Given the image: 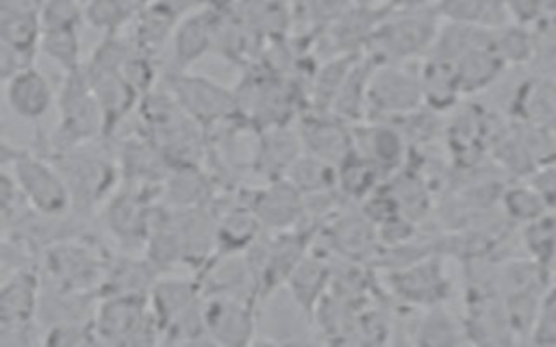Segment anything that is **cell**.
Listing matches in <instances>:
<instances>
[{"instance_id":"cell-1","label":"cell","mask_w":556,"mask_h":347,"mask_svg":"<svg viewBox=\"0 0 556 347\" xmlns=\"http://www.w3.org/2000/svg\"><path fill=\"white\" fill-rule=\"evenodd\" d=\"M59 124L50 139L37 134L39 152H59L91 143L93 139H102V111L85 74V65L74 72H65L59 95Z\"/></svg>"},{"instance_id":"cell-2","label":"cell","mask_w":556,"mask_h":347,"mask_svg":"<svg viewBox=\"0 0 556 347\" xmlns=\"http://www.w3.org/2000/svg\"><path fill=\"white\" fill-rule=\"evenodd\" d=\"M439 30L434 7L393 9L371 35L365 54L378 65H404L421 54L428 56Z\"/></svg>"},{"instance_id":"cell-3","label":"cell","mask_w":556,"mask_h":347,"mask_svg":"<svg viewBox=\"0 0 556 347\" xmlns=\"http://www.w3.org/2000/svg\"><path fill=\"white\" fill-rule=\"evenodd\" d=\"M2 167L9 169L26 197V202L41 215L72 213V195L59 167L43 152L2 141Z\"/></svg>"},{"instance_id":"cell-4","label":"cell","mask_w":556,"mask_h":347,"mask_svg":"<svg viewBox=\"0 0 556 347\" xmlns=\"http://www.w3.org/2000/svg\"><path fill=\"white\" fill-rule=\"evenodd\" d=\"M87 145L89 143L70 150L48 152L70 189L72 213L80 219H87L102 202L109 200L119 174L117 160Z\"/></svg>"},{"instance_id":"cell-5","label":"cell","mask_w":556,"mask_h":347,"mask_svg":"<svg viewBox=\"0 0 556 347\" xmlns=\"http://www.w3.org/2000/svg\"><path fill=\"white\" fill-rule=\"evenodd\" d=\"M109 254L85 241L83 236L63 239L41 249L39 271L43 284L80 291V293H100Z\"/></svg>"},{"instance_id":"cell-6","label":"cell","mask_w":556,"mask_h":347,"mask_svg":"<svg viewBox=\"0 0 556 347\" xmlns=\"http://www.w3.org/2000/svg\"><path fill=\"white\" fill-rule=\"evenodd\" d=\"M163 85L174 93L180 108L206 130V134L211 128L241 130L232 89H226L206 76L187 74V69H167L163 74Z\"/></svg>"},{"instance_id":"cell-7","label":"cell","mask_w":556,"mask_h":347,"mask_svg":"<svg viewBox=\"0 0 556 347\" xmlns=\"http://www.w3.org/2000/svg\"><path fill=\"white\" fill-rule=\"evenodd\" d=\"M98 343L150 345L161 340V325L148 306V297L100 295L93 312Z\"/></svg>"},{"instance_id":"cell-8","label":"cell","mask_w":556,"mask_h":347,"mask_svg":"<svg viewBox=\"0 0 556 347\" xmlns=\"http://www.w3.org/2000/svg\"><path fill=\"white\" fill-rule=\"evenodd\" d=\"M159 195L161 187L135 182H122V189L109 195L102 208V221L122 247L132 252L146 245L159 206Z\"/></svg>"},{"instance_id":"cell-9","label":"cell","mask_w":556,"mask_h":347,"mask_svg":"<svg viewBox=\"0 0 556 347\" xmlns=\"http://www.w3.org/2000/svg\"><path fill=\"white\" fill-rule=\"evenodd\" d=\"M424 106L419 72L413 74L402 65H376L367 89L365 119H397Z\"/></svg>"},{"instance_id":"cell-10","label":"cell","mask_w":556,"mask_h":347,"mask_svg":"<svg viewBox=\"0 0 556 347\" xmlns=\"http://www.w3.org/2000/svg\"><path fill=\"white\" fill-rule=\"evenodd\" d=\"M393 11L387 2H361L345 11L324 30L315 33L317 52L326 50L330 56L339 54H365L371 35L380 22ZM328 56V59H330Z\"/></svg>"},{"instance_id":"cell-11","label":"cell","mask_w":556,"mask_h":347,"mask_svg":"<svg viewBox=\"0 0 556 347\" xmlns=\"http://www.w3.org/2000/svg\"><path fill=\"white\" fill-rule=\"evenodd\" d=\"M319 236L326 239L330 256L367 265H374L380 245L376 223L361 208L337 210L330 215L324 221Z\"/></svg>"},{"instance_id":"cell-12","label":"cell","mask_w":556,"mask_h":347,"mask_svg":"<svg viewBox=\"0 0 556 347\" xmlns=\"http://www.w3.org/2000/svg\"><path fill=\"white\" fill-rule=\"evenodd\" d=\"M387 286L397 301L424 308L439 306L450 293V282L443 273L439 252L406 267L389 269Z\"/></svg>"},{"instance_id":"cell-13","label":"cell","mask_w":556,"mask_h":347,"mask_svg":"<svg viewBox=\"0 0 556 347\" xmlns=\"http://www.w3.org/2000/svg\"><path fill=\"white\" fill-rule=\"evenodd\" d=\"M256 301L250 297H204V325L213 343L248 345L256 332Z\"/></svg>"},{"instance_id":"cell-14","label":"cell","mask_w":556,"mask_h":347,"mask_svg":"<svg viewBox=\"0 0 556 347\" xmlns=\"http://www.w3.org/2000/svg\"><path fill=\"white\" fill-rule=\"evenodd\" d=\"M41 271L28 267L2 278L0 288V332H20L39 327L37 310L41 297Z\"/></svg>"},{"instance_id":"cell-15","label":"cell","mask_w":556,"mask_h":347,"mask_svg":"<svg viewBox=\"0 0 556 347\" xmlns=\"http://www.w3.org/2000/svg\"><path fill=\"white\" fill-rule=\"evenodd\" d=\"M243 197L265 230L282 232L306 221L304 195L287 178L271 180L258 189H250Z\"/></svg>"},{"instance_id":"cell-16","label":"cell","mask_w":556,"mask_h":347,"mask_svg":"<svg viewBox=\"0 0 556 347\" xmlns=\"http://www.w3.org/2000/svg\"><path fill=\"white\" fill-rule=\"evenodd\" d=\"M298 132L304 152L339 165L350 152H354V128L332 113L304 111L298 117Z\"/></svg>"},{"instance_id":"cell-17","label":"cell","mask_w":556,"mask_h":347,"mask_svg":"<svg viewBox=\"0 0 556 347\" xmlns=\"http://www.w3.org/2000/svg\"><path fill=\"white\" fill-rule=\"evenodd\" d=\"M354 147L374 160L387 176L408 163V141L393 119H363L352 124Z\"/></svg>"},{"instance_id":"cell-18","label":"cell","mask_w":556,"mask_h":347,"mask_svg":"<svg viewBox=\"0 0 556 347\" xmlns=\"http://www.w3.org/2000/svg\"><path fill=\"white\" fill-rule=\"evenodd\" d=\"M117 167L124 182L156 187L163 184L172 169L169 160L143 130L117 141Z\"/></svg>"},{"instance_id":"cell-19","label":"cell","mask_w":556,"mask_h":347,"mask_svg":"<svg viewBox=\"0 0 556 347\" xmlns=\"http://www.w3.org/2000/svg\"><path fill=\"white\" fill-rule=\"evenodd\" d=\"M89 85L102 111V141L115 139L124 119L137 111L139 93L126 82L122 72H87Z\"/></svg>"},{"instance_id":"cell-20","label":"cell","mask_w":556,"mask_h":347,"mask_svg":"<svg viewBox=\"0 0 556 347\" xmlns=\"http://www.w3.org/2000/svg\"><path fill=\"white\" fill-rule=\"evenodd\" d=\"M256 147L252 154V171L267 182L280 180L287 176L291 165L304 152L298 128L278 126L263 132H256Z\"/></svg>"},{"instance_id":"cell-21","label":"cell","mask_w":556,"mask_h":347,"mask_svg":"<svg viewBox=\"0 0 556 347\" xmlns=\"http://www.w3.org/2000/svg\"><path fill=\"white\" fill-rule=\"evenodd\" d=\"M182 265L200 271L217 254V210L213 204L178 210Z\"/></svg>"},{"instance_id":"cell-22","label":"cell","mask_w":556,"mask_h":347,"mask_svg":"<svg viewBox=\"0 0 556 347\" xmlns=\"http://www.w3.org/2000/svg\"><path fill=\"white\" fill-rule=\"evenodd\" d=\"M7 102L13 115L24 121H39L48 115L54 104V91L50 80L35 65L20 69L4 80Z\"/></svg>"},{"instance_id":"cell-23","label":"cell","mask_w":556,"mask_h":347,"mask_svg":"<svg viewBox=\"0 0 556 347\" xmlns=\"http://www.w3.org/2000/svg\"><path fill=\"white\" fill-rule=\"evenodd\" d=\"M213 26L215 13L211 4L185 15L172 35L169 69H189V65H193L198 59L213 52Z\"/></svg>"},{"instance_id":"cell-24","label":"cell","mask_w":556,"mask_h":347,"mask_svg":"<svg viewBox=\"0 0 556 347\" xmlns=\"http://www.w3.org/2000/svg\"><path fill=\"white\" fill-rule=\"evenodd\" d=\"M332 269L334 262L330 260V252H308L302 262L293 269L291 278L285 286H289L293 301L302 310V314L313 321L317 304L324 299V295L330 291L332 282Z\"/></svg>"},{"instance_id":"cell-25","label":"cell","mask_w":556,"mask_h":347,"mask_svg":"<svg viewBox=\"0 0 556 347\" xmlns=\"http://www.w3.org/2000/svg\"><path fill=\"white\" fill-rule=\"evenodd\" d=\"M204 299L198 278H156L148 293V306L163 330L180 314L191 310Z\"/></svg>"},{"instance_id":"cell-26","label":"cell","mask_w":556,"mask_h":347,"mask_svg":"<svg viewBox=\"0 0 556 347\" xmlns=\"http://www.w3.org/2000/svg\"><path fill=\"white\" fill-rule=\"evenodd\" d=\"M161 195L172 208H195L213 204L215 178L200 165H174L161 184Z\"/></svg>"},{"instance_id":"cell-27","label":"cell","mask_w":556,"mask_h":347,"mask_svg":"<svg viewBox=\"0 0 556 347\" xmlns=\"http://www.w3.org/2000/svg\"><path fill=\"white\" fill-rule=\"evenodd\" d=\"M161 273L150 265V260L135 258L128 254L111 256L106 273L100 286V295H137L148 297Z\"/></svg>"},{"instance_id":"cell-28","label":"cell","mask_w":556,"mask_h":347,"mask_svg":"<svg viewBox=\"0 0 556 347\" xmlns=\"http://www.w3.org/2000/svg\"><path fill=\"white\" fill-rule=\"evenodd\" d=\"M376 61L367 54H363L354 67L350 69L348 78L343 80L330 113L341 117L348 124H358L367 117V89H369V78L376 69Z\"/></svg>"},{"instance_id":"cell-29","label":"cell","mask_w":556,"mask_h":347,"mask_svg":"<svg viewBox=\"0 0 556 347\" xmlns=\"http://www.w3.org/2000/svg\"><path fill=\"white\" fill-rule=\"evenodd\" d=\"M421 89H424V104L437 113H443L447 108H454L458 98L463 95L456 67L450 61L426 56L421 72Z\"/></svg>"},{"instance_id":"cell-30","label":"cell","mask_w":556,"mask_h":347,"mask_svg":"<svg viewBox=\"0 0 556 347\" xmlns=\"http://www.w3.org/2000/svg\"><path fill=\"white\" fill-rule=\"evenodd\" d=\"M387 174L356 147L337 165V191L341 200L363 202L384 182Z\"/></svg>"},{"instance_id":"cell-31","label":"cell","mask_w":556,"mask_h":347,"mask_svg":"<svg viewBox=\"0 0 556 347\" xmlns=\"http://www.w3.org/2000/svg\"><path fill=\"white\" fill-rule=\"evenodd\" d=\"M387 189L393 193L402 217L419 223L430 213V189L417 167L406 163L384 178Z\"/></svg>"},{"instance_id":"cell-32","label":"cell","mask_w":556,"mask_h":347,"mask_svg":"<svg viewBox=\"0 0 556 347\" xmlns=\"http://www.w3.org/2000/svg\"><path fill=\"white\" fill-rule=\"evenodd\" d=\"M506 63L495 50V41L482 43L467 54H463L458 61H454L458 85L463 93H476L484 87H489L502 72Z\"/></svg>"},{"instance_id":"cell-33","label":"cell","mask_w":556,"mask_h":347,"mask_svg":"<svg viewBox=\"0 0 556 347\" xmlns=\"http://www.w3.org/2000/svg\"><path fill=\"white\" fill-rule=\"evenodd\" d=\"M304 197L337 191V167L328 160L302 152L285 176Z\"/></svg>"},{"instance_id":"cell-34","label":"cell","mask_w":556,"mask_h":347,"mask_svg":"<svg viewBox=\"0 0 556 347\" xmlns=\"http://www.w3.org/2000/svg\"><path fill=\"white\" fill-rule=\"evenodd\" d=\"M434 11L439 17L456 24H473V26H491L495 24L491 17L495 13L504 15L502 0H434Z\"/></svg>"},{"instance_id":"cell-35","label":"cell","mask_w":556,"mask_h":347,"mask_svg":"<svg viewBox=\"0 0 556 347\" xmlns=\"http://www.w3.org/2000/svg\"><path fill=\"white\" fill-rule=\"evenodd\" d=\"M137 0H89L85 4V22L104 35L122 33V26L135 20Z\"/></svg>"},{"instance_id":"cell-36","label":"cell","mask_w":556,"mask_h":347,"mask_svg":"<svg viewBox=\"0 0 556 347\" xmlns=\"http://www.w3.org/2000/svg\"><path fill=\"white\" fill-rule=\"evenodd\" d=\"M39 50L54 61L63 72L80 69L85 63L80 61V37L78 30H43Z\"/></svg>"},{"instance_id":"cell-37","label":"cell","mask_w":556,"mask_h":347,"mask_svg":"<svg viewBox=\"0 0 556 347\" xmlns=\"http://www.w3.org/2000/svg\"><path fill=\"white\" fill-rule=\"evenodd\" d=\"M460 340L456 321L439 306H430L428 312L417 321L415 343L419 345H450Z\"/></svg>"},{"instance_id":"cell-38","label":"cell","mask_w":556,"mask_h":347,"mask_svg":"<svg viewBox=\"0 0 556 347\" xmlns=\"http://www.w3.org/2000/svg\"><path fill=\"white\" fill-rule=\"evenodd\" d=\"M526 89L519 91V102L526 104L528 124L534 126H552L556 121V85L549 82H534L523 85Z\"/></svg>"},{"instance_id":"cell-39","label":"cell","mask_w":556,"mask_h":347,"mask_svg":"<svg viewBox=\"0 0 556 347\" xmlns=\"http://www.w3.org/2000/svg\"><path fill=\"white\" fill-rule=\"evenodd\" d=\"M119 72L126 78V82L139 93V98H143L150 89H154L156 80H159L156 56L139 50L137 46L132 48V52L128 54V59L124 61Z\"/></svg>"},{"instance_id":"cell-40","label":"cell","mask_w":556,"mask_h":347,"mask_svg":"<svg viewBox=\"0 0 556 347\" xmlns=\"http://www.w3.org/2000/svg\"><path fill=\"white\" fill-rule=\"evenodd\" d=\"M41 30H78L85 22V4L80 0H43Z\"/></svg>"},{"instance_id":"cell-41","label":"cell","mask_w":556,"mask_h":347,"mask_svg":"<svg viewBox=\"0 0 556 347\" xmlns=\"http://www.w3.org/2000/svg\"><path fill=\"white\" fill-rule=\"evenodd\" d=\"M356 2L354 0H298L295 2V17H302L311 33H319L339 20L345 11H350Z\"/></svg>"},{"instance_id":"cell-42","label":"cell","mask_w":556,"mask_h":347,"mask_svg":"<svg viewBox=\"0 0 556 347\" xmlns=\"http://www.w3.org/2000/svg\"><path fill=\"white\" fill-rule=\"evenodd\" d=\"M98 336L93 330V319L91 321H80V323H61V325H50L41 330V345H96Z\"/></svg>"},{"instance_id":"cell-43","label":"cell","mask_w":556,"mask_h":347,"mask_svg":"<svg viewBox=\"0 0 556 347\" xmlns=\"http://www.w3.org/2000/svg\"><path fill=\"white\" fill-rule=\"evenodd\" d=\"M493 41L504 63H523L532 56V39L521 28H504L500 35H493Z\"/></svg>"},{"instance_id":"cell-44","label":"cell","mask_w":556,"mask_h":347,"mask_svg":"<svg viewBox=\"0 0 556 347\" xmlns=\"http://www.w3.org/2000/svg\"><path fill=\"white\" fill-rule=\"evenodd\" d=\"M502 200H504V206H506L508 215L515 217V219L534 221V219L541 217L543 197L539 195V191H532V189H508Z\"/></svg>"},{"instance_id":"cell-45","label":"cell","mask_w":556,"mask_h":347,"mask_svg":"<svg viewBox=\"0 0 556 347\" xmlns=\"http://www.w3.org/2000/svg\"><path fill=\"white\" fill-rule=\"evenodd\" d=\"M526 243H528V249L534 254V258L539 262H543V258L545 256L549 258L554 247H556V223L547 217H539L534 221H528Z\"/></svg>"},{"instance_id":"cell-46","label":"cell","mask_w":556,"mask_h":347,"mask_svg":"<svg viewBox=\"0 0 556 347\" xmlns=\"http://www.w3.org/2000/svg\"><path fill=\"white\" fill-rule=\"evenodd\" d=\"M534 332H536V340L556 343V288L543 301V308L539 310V317L534 323Z\"/></svg>"},{"instance_id":"cell-47","label":"cell","mask_w":556,"mask_h":347,"mask_svg":"<svg viewBox=\"0 0 556 347\" xmlns=\"http://www.w3.org/2000/svg\"><path fill=\"white\" fill-rule=\"evenodd\" d=\"M43 0H0V11L13 13H39Z\"/></svg>"},{"instance_id":"cell-48","label":"cell","mask_w":556,"mask_h":347,"mask_svg":"<svg viewBox=\"0 0 556 347\" xmlns=\"http://www.w3.org/2000/svg\"><path fill=\"white\" fill-rule=\"evenodd\" d=\"M432 0H387L389 7L393 9H424L430 7Z\"/></svg>"},{"instance_id":"cell-49","label":"cell","mask_w":556,"mask_h":347,"mask_svg":"<svg viewBox=\"0 0 556 347\" xmlns=\"http://www.w3.org/2000/svg\"><path fill=\"white\" fill-rule=\"evenodd\" d=\"M146 2H150V0H139V7H141V4H146Z\"/></svg>"}]
</instances>
